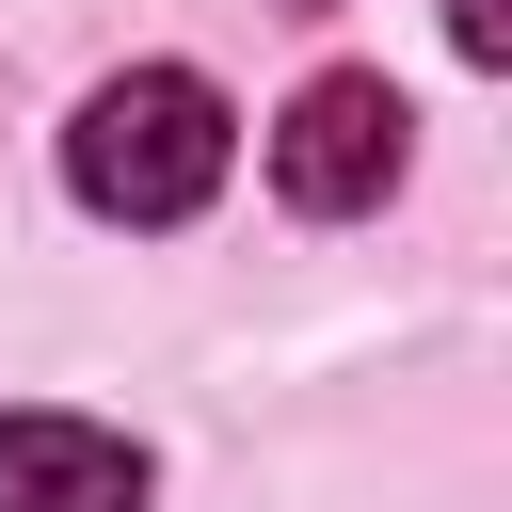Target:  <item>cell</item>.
Listing matches in <instances>:
<instances>
[{"instance_id":"obj_1","label":"cell","mask_w":512,"mask_h":512,"mask_svg":"<svg viewBox=\"0 0 512 512\" xmlns=\"http://www.w3.org/2000/svg\"><path fill=\"white\" fill-rule=\"evenodd\" d=\"M224 160H240V112H224L192 64H128V80H96L80 128H64V192H80L96 224H192V208L224 192Z\"/></svg>"},{"instance_id":"obj_2","label":"cell","mask_w":512,"mask_h":512,"mask_svg":"<svg viewBox=\"0 0 512 512\" xmlns=\"http://www.w3.org/2000/svg\"><path fill=\"white\" fill-rule=\"evenodd\" d=\"M400 160H416V112H400V80H368V64H320V80L272 112V192H288L304 224L384 208V192H400Z\"/></svg>"},{"instance_id":"obj_3","label":"cell","mask_w":512,"mask_h":512,"mask_svg":"<svg viewBox=\"0 0 512 512\" xmlns=\"http://www.w3.org/2000/svg\"><path fill=\"white\" fill-rule=\"evenodd\" d=\"M0 512H144V448L96 416H0Z\"/></svg>"},{"instance_id":"obj_4","label":"cell","mask_w":512,"mask_h":512,"mask_svg":"<svg viewBox=\"0 0 512 512\" xmlns=\"http://www.w3.org/2000/svg\"><path fill=\"white\" fill-rule=\"evenodd\" d=\"M448 48H464V64H496V48H512V0H448Z\"/></svg>"}]
</instances>
